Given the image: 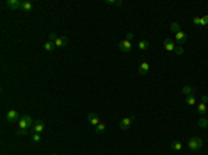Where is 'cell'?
I'll return each mask as SVG.
<instances>
[{"label":"cell","instance_id":"4dcf8cb0","mask_svg":"<svg viewBox=\"0 0 208 155\" xmlns=\"http://www.w3.org/2000/svg\"><path fill=\"white\" fill-rule=\"evenodd\" d=\"M53 155H58V154H53Z\"/></svg>","mask_w":208,"mask_h":155},{"label":"cell","instance_id":"ac0fdd59","mask_svg":"<svg viewBox=\"0 0 208 155\" xmlns=\"http://www.w3.org/2000/svg\"><path fill=\"white\" fill-rule=\"evenodd\" d=\"M208 111L207 108V104H204V103H201V104H199V107H197V112H199L200 115H204L205 112Z\"/></svg>","mask_w":208,"mask_h":155},{"label":"cell","instance_id":"4fadbf2b","mask_svg":"<svg viewBox=\"0 0 208 155\" xmlns=\"http://www.w3.org/2000/svg\"><path fill=\"white\" fill-rule=\"evenodd\" d=\"M137 47H139V50H142V51L149 50L150 43L147 40H140V42H139V44H137Z\"/></svg>","mask_w":208,"mask_h":155},{"label":"cell","instance_id":"30bf717a","mask_svg":"<svg viewBox=\"0 0 208 155\" xmlns=\"http://www.w3.org/2000/svg\"><path fill=\"white\" fill-rule=\"evenodd\" d=\"M175 40L178 42V44L179 46H182V44H185L186 43V40H187V35H186L185 32H178V33H175Z\"/></svg>","mask_w":208,"mask_h":155},{"label":"cell","instance_id":"5b68a950","mask_svg":"<svg viewBox=\"0 0 208 155\" xmlns=\"http://www.w3.org/2000/svg\"><path fill=\"white\" fill-rule=\"evenodd\" d=\"M6 119H7L10 123H14V122H18L21 118L18 116V112L15 110H10L9 112H7V115H6Z\"/></svg>","mask_w":208,"mask_h":155},{"label":"cell","instance_id":"6da1fadb","mask_svg":"<svg viewBox=\"0 0 208 155\" xmlns=\"http://www.w3.org/2000/svg\"><path fill=\"white\" fill-rule=\"evenodd\" d=\"M203 144H204L203 138H200V137H197V136L191 137L189 141H187V147H189L190 151H197V150H200V148L203 147Z\"/></svg>","mask_w":208,"mask_h":155},{"label":"cell","instance_id":"4316f807","mask_svg":"<svg viewBox=\"0 0 208 155\" xmlns=\"http://www.w3.org/2000/svg\"><path fill=\"white\" fill-rule=\"evenodd\" d=\"M57 37H58V36H57V33H56V32H51V33L49 35V40H50V42H56V39H57Z\"/></svg>","mask_w":208,"mask_h":155},{"label":"cell","instance_id":"484cf974","mask_svg":"<svg viewBox=\"0 0 208 155\" xmlns=\"http://www.w3.org/2000/svg\"><path fill=\"white\" fill-rule=\"evenodd\" d=\"M201 25H203V27H207L208 25V15L201 17Z\"/></svg>","mask_w":208,"mask_h":155},{"label":"cell","instance_id":"ffe728a7","mask_svg":"<svg viewBox=\"0 0 208 155\" xmlns=\"http://www.w3.org/2000/svg\"><path fill=\"white\" fill-rule=\"evenodd\" d=\"M171 147H172V150L181 151L182 150V143L181 141H172L171 143Z\"/></svg>","mask_w":208,"mask_h":155},{"label":"cell","instance_id":"7402d4cb","mask_svg":"<svg viewBox=\"0 0 208 155\" xmlns=\"http://www.w3.org/2000/svg\"><path fill=\"white\" fill-rule=\"evenodd\" d=\"M199 126L200 128H203V129H205L208 126V119H205V118H201L199 121Z\"/></svg>","mask_w":208,"mask_h":155},{"label":"cell","instance_id":"d6986e66","mask_svg":"<svg viewBox=\"0 0 208 155\" xmlns=\"http://www.w3.org/2000/svg\"><path fill=\"white\" fill-rule=\"evenodd\" d=\"M193 90H194V89H193L191 86H189V85H185V86H183V89H182V93H183V94H186V96H190V94L193 93Z\"/></svg>","mask_w":208,"mask_h":155},{"label":"cell","instance_id":"2e32d148","mask_svg":"<svg viewBox=\"0 0 208 155\" xmlns=\"http://www.w3.org/2000/svg\"><path fill=\"white\" fill-rule=\"evenodd\" d=\"M43 47H45V50L46 51H53L56 49V44H54V42H50V40H47L43 44Z\"/></svg>","mask_w":208,"mask_h":155},{"label":"cell","instance_id":"8992f818","mask_svg":"<svg viewBox=\"0 0 208 155\" xmlns=\"http://www.w3.org/2000/svg\"><path fill=\"white\" fill-rule=\"evenodd\" d=\"M6 6H7L10 10H14V11H15V10H20L22 7V3H21L20 0H7V1H6Z\"/></svg>","mask_w":208,"mask_h":155},{"label":"cell","instance_id":"52a82bcc","mask_svg":"<svg viewBox=\"0 0 208 155\" xmlns=\"http://www.w3.org/2000/svg\"><path fill=\"white\" fill-rule=\"evenodd\" d=\"M164 49L167 51H175L176 49V46H175V42L172 40L171 37H167V39H164Z\"/></svg>","mask_w":208,"mask_h":155},{"label":"cell","instance_id":"7c38bea8","mask_svg":"<svg viewBox=\"0 0 208 155\" xmlns=\"http://www.w3.org/2000/svg\"><path fill=\"white\" fill-rule=\"evenodd\" d=\"M68 43V37L67 36H58L57 39H56L54 44L56 47H64V46H67Z\"/></svg>","mask_w":208,"mask_h":155},{"label":"cell","instance_id":"277c9868","mask_svg":"<svg viewBox=\"0 0 208 155\" xmlns=\"http://www.w3.org/2000/svg\"><path fill=\"white\" fill-rule=\"evenodd\" d=\"M119 50L122 53H131L132 50V42L131 40H121L119 42Z\"/></svg>","mask_w":208,"mask_h":155},{"label":"cell","instance_id":"cb8c5ba5","mask_svg":"<svg viewBox=\"0 0 208 155\" xmlns=\"http://www.w3.org/2000/svg\"><path fill=\"white\" fill-rule=\"evenodd\" d=\"M40 133H33L32 134V140H33V143H39L40 141Z\"/></svg>","mask_w":208,"mask_h":155},{"label":"cell","instance_id":"44dd1931","mask_svg":"<svg viewBox=\"0 0 208 155\" xmlns=\"http://www.w3.org/2000/svg\"><path fill=\"white\" fill-rule=\"evenodd\" d=\"M186 103L189 105H194L196 104V97L193 96V94H190V96L186 97Z\"/></svg>","mask_w":208,"mask_h":155},{"label":"cell","instance_id":"8fae6325","mask_svg":"<svg viewBox=\"0 0 208 155\" xmlns=\"http://www.w3.org/2000/svg\"><path fill=\"white\" fill-rule=\"evenodd\" d=\"M87 121H89V122L92 123V125H93V126H97V125H99L100 123V119H99V115L97 114H95V112H90V114L87 115Z\"/></svg>","mask_w":208,"mask_h":155},{"label":"cell","instance_id":"1f68e13d","mask_svg":"<svg viewBox=\"0 0 208 155\" xmlns=\"http://www.w3.org/2000/svg\"><path fill=\"white\" fill-rule=\"evenodd\" d=\"M207 119H208V118H207Z\"/></svg>","mask_w":208,"mask_h":155},{"label":"cell","instance_id":"e0dca14e","mask_svg":"<svg viewBox=\"0 0 208 155\" xmlns=\"http://www.w3.org/2000/svg\"><path fill=\"white\" fill-rule=\"evenodd\" d=\"M169 29H171L172 32H175V33L181 32V24H179V22H172L171 25H169Z\"/></svg>","mask_w":208,"mask_h":155},{"label":"cell","instance_id":"f1b7e54d","mask_svg":"<svg viewBox=\"0 0 208 155\" xmlns=\"http://www.w3.org/2000/svg\"><path fill=\"white\" fill-rule=\"evenodd\" d=\"M133 36H135V35L129 32V33H128V35H126V40H131V42H132V39H133Z\"/></svg>","mask_w":208,"mask_h":155},{"label":"cell","instance_id":"f546056e","mask_svg":"<svg viewBox=\"0 0 208 155\" xmlns=\"http://www.w3.org/2000/svg\"><path fill=\"white\" fill-rule=\"evenodd\" d=\"M201 103L207 104V103H208V97H207V96H203V97H201Z\"/></svg>","mask_w":208,"mask_h":155},{"label":"cell","instance_id":"3957f363","mask_svg":"<svg viewBox=\"0 0 208 155\" xmlns=\"http://www.w3.org/2000/svg\"><path fill=\"white\" fill-rule=\"evenodd\" d=\"M135 121V116H126V118H124L119 121V129L121 130H128V129L131 128V125Z\"/></svg>","mask_w":208,"mask_h":155},{"label":"cell","instance_id":"d4e9b609","mask_svg":"<svg viewBox=\"0 0 208 155\" xmlns=\"http://www.w3.org/2000/svg\"><path fill=\"white\" fill-rule=\"evenodd\" d=\"M175 54H176V55L183 54V47H182V46H176V49H175Z\"/></svg>","mask_w":208,"mask_h":155},{"label":"cell","instance_id":"603a6c76","mask_svg":"<svg viewBox=\"0 0 208 155\" xmlns=\"http://www.w3.org/2000/svg\"><path fill=\"white\" fill-rule=\"evenodd\" d=\"M29 133V129H18L17 130V136H27Z\"/></svg>","mask_w":208,"mask_h":155},{"label":"cell","instance_id":"9c48e42d","mask_svg":"<svg viewBox=\"0 0 208 155\" xmlns=\"http://www.w3.org/2000/svg\"><path fill=\"white\" fill-rule=\"evenodd\" d=\"M33 133H42L45 130V122L39 119V121H35V125H33V128H32Z\"/></svg>","mask_w":208,"mask_h":155},{"label":"cell","instance_id":"9a60e30c","mask_svg":"<svg viewBox=\"0 0 208 155\" xmlns=\"http://www.w3.org/2000/svg\"><path fill=\"white\" fill-rule=\"evenodd\" d=\"M96 134H103L104 132H105V123H103V122H100L97 126H96Z\"/></svg>","mask_w":208,"mask_h":155},{"label":"cell","instance_id":"7a4b0ae2","mask_svg":"<svg viewBox=\"0 0 208 155\" xmlns=\"http://www.w3.org/2000/svg\"><path fill=\"white\" fill-rule=\"evenodd\" d=\"M33 125H35V121L29 115H24L18 122V129H31L33 128Z\"/></svg>","mask_w":208,"mask_h":155},{"label":"cell","instance_id":"83f0119b","mask_svg":"<svg viewBox=\"0 0 208 155\" xmlns=\"http://www.w3.org/2000/svg\"><path fill=\"white\" fill-rule=\"evenodd\" d=\"M193 24L194 25H201V17H194L193 18Z\"/></svg>","mask_w":208,"mask_h":155},{"label":"cell","instance_id":"ba28073f","mask_svg":"<svg viewBox=\"0 0 208 155\" xmlns=\"http://www.w3.org/2000/svg\"><path fill=\"white\" fill-rule=\"evenodd\" d=\"M150 71V64L147 61H143L140 65H139V69H137V73L139 75H147Z\"/></svg>","mask_w":208,"mask_h":155},{"label":"cell","instance_id":"5bb4252c","mask_svg":"<svg viewBox=\"0 0 208 155\" xmlns=\"http://www.w3.org/2000/svg\"><path fill=\"white\" fill-rule=\"evenodd\" d=\"M22 11H25V13H29L32 9H33V4H32L31 1H22Z\"/></svg>","mask_w":208,"mask_h":155}]
</instances>
